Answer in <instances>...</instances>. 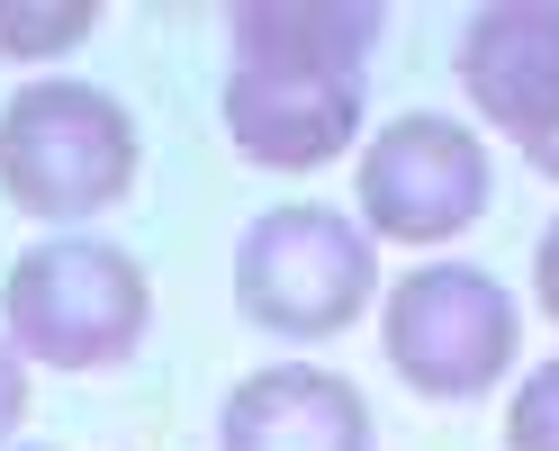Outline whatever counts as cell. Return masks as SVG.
Segmentation results:
<instances>
[{"mask_svg": "<svg viewBox=\"0 0 559 451\" xmlns=\"http://www.w3.org/2000/svg\"><path fill=\"white\" fill-rule=\"evenodd\" d=\"M99 27V0H55V10H27V0H0V55L19 63H46V55H73Z\"/></svg>", "mask_w": 559, "mask_h": 451, "instance_id": "30bf717a", "label": "cell"}, {"mask_svg": "<svg viewBox=\"0 0 559 451\" xmlns=\"http://www.w3.org/2000/svg\"><path fill=\"white\" fill-rule=\"evenodd\" d=\"M27 451H46V442H27Z\"/></svg>", "mask_w": 559, "mask_h": 451, "instance_id": "9a60e30c", "label": "cell"}, {"mask_svg": "<svg viewBox=\"0 0 559 451\" xmlns=\"http://www.w3.org/2000/svg\"><path fill=\"white\" fill-rule=\"evenodd\" d=\"M370 406L343 370L317 361H271L253 379H235V397L217 415V451H370Z\"/></svg>", "mask_w": 559, "mask_h": 451, "instance_id": "ba28073f", "label": "cell"}, {"mask_svg": "<svg viewBox=\"0 0 559 451\" xmlns=\"http://www.w3.org/2000/svg\"><path fill=\"white\" fill-rule=\"evenodd\" d=\"M461 91L469 109L514 135V145H542L559 127V0H497L461 27Z\"/></svg>", "mask_w": 559, "mask_h": 451, "instance_id": "8992f818", "label": "cell"}, {"mask_svg": "<svg viewBox=\"0 0 559 451\" xmlns=\"http://www.w3.org/2000/svg\"><path fill=\"white\" fill-rule=\"evenodd\" d=\"M487 190H497L487 145L461 118H433V109L389 118L353 171L361 235H379V245H451V235H469L487 217Z\"/></svg>", "mask_w": 559, "mask_h": 451, "instance_id": "5b68a950", "label": "cell"}, {"mask_svg": "<svg viewBox=\"0 0 559 451\" xmlns=\"http://www.w3.org/2000/svg\"><path fill=\"white\" fill-rule=\"evenodd\" d=\"M523 317L497 271L478 262H415L406 281L379 298V353L406 379L415 397L433 406H469L514 370Z\"/></svg>", "mask_w": 559, "mask_h": 451, "instance_id": "277c9868", "label": "cell"}, {"mask_svg": "<svg viewBox=\"0 0 559 451\" xmlns=\"http://www.w3.org/2000/svg\"><path fill=\"white\" fill-rule=\"evenodd\" d=\"M135 190V118L91 82H27L0 109V199L19 217L82 226Z\"/></svg>", "mask_w": 559, "mask_h": 451, "instance_id": "7a4b0ae2", "label": "cell"}, {"mask_svg": "<svg viewBox=\"0 0 559 451\" xmlns=\"http://www.w3.org/2000/svg\"><path fill=\"white\" fill-rule=\"evenodd\" d=\"M379 298V253L361 217L317 199L262 207L235 245V307L243 325H262L280 343H325L343 325H361V307Z\"/></svg>", "mask_w": 559, "mask_h": 451, "instance_id": "3957f363", "label": "cell"}, {"mask_svg": "<svg viewBox=\"0 0 559 451\" xmlns=\"http://www.w3.org/2000/svg\"><path fill=\"white\" fill-rule=\"evenodd\" d=\"M533 298H542V317L559 325V217L542 226V245H533Z\"/></svg>", "mask_w": 559, "mask_h": 451, "instance_id": "4fadbf2b", "label": "cell"}, {"mask_svg": "<svg viewBox=\"0 0 559 451\" xmlns=\"http://www.w3.org/2000/svg\"><path fill=\"white\" fill-rule=\"evenodd\" d=\"M226 135L262 171H325L361 135V82H298V73H226Z\"/></svg>", "mask_w": 559, "mask_h": 451, "instance_id": "52a82bcc", "label": "cell"}, {"mask_svg": "<svg viewBox=\"0 0 559 451\" xmlns=\"http://www.w3.org/2000/svg\"><path fill=\"white\" fill-rule=\"evenodd\" d=\"M154 325L145 262L99 245V235H55L27 245L0 281V343L37 370H118Z\"/></svg>", "mask_w": 559, "mask_h": 451, "instance_id": "6da1fadb", "label": "cell"}, {"mask_svg": "<svg viewBox=\"0 0 559 451\" xmlns=\"http://www.w3.org/2000/svg\"><path fill=\"white\" fill-rule=\"evenodd\" d=\"M506 451H559V361L523 370V389L506 406Z\"/></svg>", "mask_w": 559, "mask_h": 451, "instance_id": "8fae6325", "label": "cell"}, {"mask_svg": "<svg viewBox=\"0 0 559 451\" xmlns=\"http://www.w3.org/2000/svg\"><path fill=\"white\" fill-rule=\"evenodd\" d=\"M379 37H389V10H370V0H243L226 10V46L243 73L361 82Z\"/></svg>", "mask_w": 559, "mask_h": 451, "instance_id": "9c48e42d", "label": "cell"}, {"mask_svg": "<svg viewBox=\"0 0 559 451\" xmlns=\"http://www.w3.org/2000/svg\"><path fill=\"white\" fill-rule=\"evenodd\" d=\"M523 163H533V171H542V181H559V127L542 135V145H523Z\"/></svg>", "mask_w": 559, "mask_h": 451, "instance_id": "5bb4252c", "label": "cell"}, {"mask_svg": "<svg viewBox=\"0 0 559 451\" xmlns=\"http://www.w3.org/2000/svg\"><path fill=\"white\" fill-rule=\"evenodd\" d=\"M19 425H27V361L0 343V442H10Z\"/></svg>", "mask_w": 559, "mask_h": 451, "instance_id": "7c38bea8", "label": "cell"}]
</instances>
